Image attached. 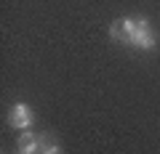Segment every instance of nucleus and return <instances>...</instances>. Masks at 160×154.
Here are the masks:
<instances>
[{
	"label": "nucleus",
	"instance_id": "obj_1",
	"mask_svg": "<svg viewBox=\"0 0 160 154\" xmlns=\"http://www.w3.org/2000/svg\"><path fill=\"white\" fill-rule=\"evenodd\" d=\"M128 48H136V51H155L158 48V32L152 29L147 16H136V29L131 35Z\"/></svg>",
	"mask_w": 160,
	"mask_h": 154
},
{
	"label": "nucleus",
	"instance_id": "obj_2",
	"mask_svg": "<svg viewBox=\"0 0 160 154\" xmlns=\"http://www.w3.org/2000/svg\"><path fill=\"white\" fill-rule=\"evenodd\" d=\"M8 128H13V130H29V128L35 125V109L29 106L27 101H13L11 109H8Z\"/></svg>",
	"mask_w": 160,
	"mask_h": 154
},
{
	"label": "nucleus",
	"instance_id": "obj_3",
	"mask_svg": "<svg viewBox=\"0 0 160 154\" xmlns=\"http://www.w3.org/2000/svg\"><path fill=\"white\" fill-rule=\"evenodd\" d=\"M133 29H136V16H120L109 24V40L120 43V45H128Z\"/></svg>",
	"mask_w": 160,
	"mask_h": 154
},
{
	"label": "nucleus",
	"instance_id": "obj_4",
	"mask_svg": "<svg viewBox=\"0 0 160 154\" xmlns=\"http://www.w3.org/2000/svg\"><path fill=\"white\" fill-rule=\"evenodd\" d=\"M40 146H43V133H35L32 128H29V130L19 133L13 154H40Z\"/></svg>",
	"mask_w": 160,
	"mask_h": 154
},
{
	"label": "nucleus",
	"instance_id": "obj_5",
	"mask_svg": "<svg viewBox=\"0 0 160 154\" xmlns=\"http://www.w3.org/2000/svg\"><path fill=\"white\" fill-rule=\"evenodd\" d=\"M40 154H64V149H62V143L56 141V136L43 133V146H40Z\"/></svg>",
	"mask_w": 160,
	"mask_h": 154
}]
</instances>
